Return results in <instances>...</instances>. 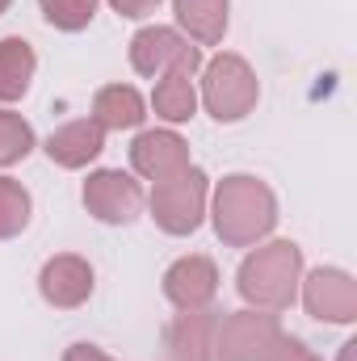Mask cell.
<instances>
[{
  "label": "cell",
  "instance_id": "obj_22",
  "mask_svg": "<svg viewBox=\"0 0 357 361\" xmlns=\"http://www.w3.org/2000/svg\"><path fill=\"white\" fill-rule=\"evenodd\" d=\"M109 4H114L122 17H147V13H152L160 0H109Z\"/></svg>",
  "mask_w": 357,
  "mask_h": 361
},
{
  "label": "cell",
  "instance_id": "obj_2",
  "mask_svg": "<svg viewBox=\"0 0 357 361\" xmlns=\"http://www.w3.org/2000/svg\"><path fill=\"white\" fill-rule=\"evenodd\" d=\"M298 277H303V252L290 240H277L257 248L240 265V294L257 311H286L298 294Z\"/></svg>",
  "mask_w": 357,
  "mask_h": 361
},
{
  "label": "cell",
  "instance_id": "obj_12",
  "mask_svg": "<svg viewBox=\"0 0 357 361\" xmlns=\"http://www.w3.org/2000/svg\"><path fill=\"white\" fill-rule=\"evenodd\" d=\"M101 147H105V130H101L92 118L68 122V126H59V130L47 139V156H51L59 169H85L89 160L101 156Z\"/></svg>",
  "mask_w": 357,
  "mask_h": 361
},
{
  "label": "cell",
  "instance_id": "obj_14",
  "mask_svg": "<svg viewBox=\"0 0 357 361\" xmlns=\"http://www.w3.org/2000/svg\"><path fill=\"white\" fill-rule=\"evenodd\" d=\"M92 122L101 130H135L143 122V97L131 85H105L92 97Z\"/></svg>",
  "mask_w": 357,
  "mask_h": 361
},
{
  "label": "cell",
  "instance_id": "obj_1",
  "mask_svg": "<svg viewBox=\"0 0 357 361\" xmlns=\"http://www.w3.org/2000/svg\"><path fill=\"white\" fill-rule=\"evenodd\" d=\"M277 223V202L257 177H227L214 189V231L231 248H248Z\"/></svg>",
  "mask_w": 357,
  "mask_h": 361
},
{
  "label": "cell",
  "instance_id": "obj_17",
  "mask_svg": "<svg viewBox=\"0 0 357 361\" xmlns=\"http://www.w3.org/2000/svg\"><path fill=\"white\" fill-rule=\"evenodd\" d=\"M152 105L164 122H189L193 118V105H198V92L189 76H164L156 92H152Z\"/></svg>",
  "mask_w": 357,
  "mask_h": 361
},
{
  "label": "cell",
  "instance_id": "obj_9",
  "mask_svg": "<svg viewBox=\"0 0 357 361\" xmlns=\"http://www.w3.org/2000/svg\"><path fill=\"white\" fill-rule=\"evenodd\" d=\"M131 164L139 177L160 185V180H173L189 169V147L173 130H143L131 147Z\"/></svg>",
  "mask_w": 357,
  "mask_h": 361
},
{
  "label": "cell",
  "instance_id": "obj_4",
  "mask_svg": "<svg viewBox=\"0 0 357 361\" xmlns=\"http://www.w3.org/2000/svg\"><path fill=\"white\" fill-rule=\"evenodd\" d=\"M131 63L139 76H152V80H164V76H193L202 68V51L193 42H185L177 30H164V25H147L135 34L131 42Z\"/></svg>",
  "mask_w": 357,
  "mask_h": 361
},
{
  "label": "cell",
  "instance_id": "obj_18",
  "mask_svg": "<svg viewBox=\"0 0 357 361\" xmlns=\"http://www.w3.org/2000/svg\"><path fill=\"white\" fill-rule=\"evenodd\" d=\"M30 223V193L21 189V180L0 177V240L17 235Z\"/></svg>",
  "mask_w": 357,
  "mask_h": 361
},
{
  "label": "cell",
  "instance_id": "obj_21",
  "mask_svg": "<svg viewBox=\"0 0 357 361\" xmlns=\"http://www.w3.org/2000/svg\"><path fill=\"white\" fill-rule=\"evenodd\" d=\"M265 361H320V357H315L307 345H298V341H286V336H282V341L269 349Z\"/></svg>",
  "mask_w": 357,
  "mask_h": 361
},
{
  "label": "cell",
  "instance_id": "obj_15",
  "mask_svg": "<svg viewBox=\"0 0 357 361\" xmlns=\"http://www.w3.org/2000/svg\"><path fill=\"white\" fill-rule=\"evenodd\" d=\"M177 21L198 47H214L227 30V0H177Z\"/></svg>",
  "mask_w": 357,
  "mask_h": 361
},
{
  "label": "cell",
  "instance_id": "obj_24",
  "mask_svg": "<svg viewBox=\"0 0 357 361\" xmlns=\"http://www.w3.org/2000/svg\"><path fill=\"white\" fill-rule=\"evenodd\" d=\"M8 4H13V0H0V13H4V8H8Z\"/></svg>",
  "mask_w": 357,
  "mask_h": 361
},
{
  "label": "cell",
  "instance_id": "obj_13",
  "mask_svg": "<svg viewBox=\"0 0 357 361\" xmlns=\"http://www.w3.org/2000/svg\"><path fill=\"white\" fill-rule=\"evenodd\" d=\"M214 315L210 311H185L169 324V353L173 361H214Z\"/></svg>",
  "mask_w": 357,
  "mask_h": 361
},
{
  "label": "cell",
  "instance_id": "obj_11",
  "mask_svg": "<svg viewBox=\"0 0 357 361\" xmlns=\"http://www.w3.org/2000/svg\"><path fill=\"white\" fill-rule=\"evenodd\" d=\"M38 290H42V298L51 302V307H80L85 298L92 294V269L89 261H80V257H51L47 265H42V277H38Z\"/></svg>",
  "mask_w": 357,
  "mask_h": 361
},
{
  "label": "cell",
  "instance_id": "obj_20",
  "mask_svg": "<svg viewBox=\"0 0 357 361\" xmlns=\"http://www.w3.org/2000/svg\"><path fill=\"white\" fill-rule=\"evenodd\" d=\"M38 4L55 30H85L97 13V0H38Z\"/></svg>",
  "mask_w": 357,
  "mask_h": 361
},
{
  "label": "cell",
  "instance_id": "obj_5",
  "mask_svg": "<svg viewBox=\"0 0 357 361\" xmlns=\"http://www.w3.org/2000/svg\"><path fill=\"white\" fill-rule=\"evenodd\" d=\"M206 214V177L198 169H185L181 177L160 180L152 189V219L169 231V235H189L198 231Z\"/></svg>",
  "mask_w": 357,
  "mask_h": 361
},
{
  "label": "cell",
  "instance_id": "obj_23",
  "mask_svg": "<svg viewBox=\"0 0 357 361\" xmlns=\"http://www.w3.org/2000/svg\"><path fill=\"white\" fill-rule=\"evenodd\" d=\"M63 361H109L101 349H92V345H72L68 353H63Z\"/></svg>",
  "mask_w": 357,
  "mask_h": 361
},
{
  "label": "cell",
  "instance_id": "obj_10",
  "mask_svg": "<svg viewBox=\"0 0 357 361\" xmlns=\"http://www.w3.org/2000/svg\"><path fill=\"white\" fill-rule=\"evenodd\" d=\"M164 294L181 311H206L210 298L219 294V269L206 257H181L177 265L164 273Z\"/></svg>",
  "mask_w": 357,
  "mask_h": 361
},
{
  "label": "cell",
  "instance_id": "obj_19",
  "mask_svg": "<svg viewBox=\"0 0 357 361\" xmlns=\"http://www.w3.org/2000/svg\"><path fill=\"white\" fill-rule=\"evenodd\" d=\"M30 147H34V130H30V122H25L21 114L0 109V169L25 160Z\"/></svg>",
  "mask_w": 357,
  "mask_h": 361
},
{
  "label": "cell",
  "instance_id": "obj_16",
  "mask_svg": "<svg viewBox=\"0 0 357 361\" xmlns=\"http://www.w3.org/2000/svg\"><path fill=\"white\" fill-rule=\"evenodd\" d=\"M34 47L25 38H4L0 42V101H17L25 97L34 80Z\"/></svg>",
  "mask_w": 357,
  "mask_h": 361
},
{
  "label": "cell",
  "instance_id": "obj_3",
  "mask_svg": "<svg viewBox=\"0 0 357 361\" xmlns=\"http://www.w3.org/2000/svg\"><path fill=\"white\" fill-rule=\"evenodd\" d=\"M202 101L219 122H240L257 105V76L240 55H219L206 63Z\"/></svg>",
  "mask_w": 357,
  "mask_h": 361
},
{
  "label": "cell",
  "instance_id": "obj_6",
  "mask_svg": "<svg viewBox=\"0 0 357 361\" xmlns=\"http://www.w3.org/2000/svg\"><path fill=\"white\" fill-rule=\"evenodd\" d=\"M282 341L273 311H236L214 328V357L219 361H265Z\"/></svg>",
  "mask_w": 357,
  "mask_h": 361
},
{
  "label": "cell",
  "instance_id": "obj_8",
  "mask_svg": "<svg viewBox=\"0 0 357 361\" xmlns=\"http://www.w3.org/2000/svg\"><path fill=\"white\" fill-rule=\"evenodd\" d=\"M303 302L315 319L349 324L357 319V281L341 269H315L303 281Z\"/></svg>",
  "mask_w": 357,
  "mask_h": 361
},
{
  "label": "cell",
  "instance_id": "obj_7",
  "mask_svg": "<svg viewBox=\"0 0 357 361\" xmlns=\"http://www.w3.org/2000/svg\"><path fill=\"white\" fill-rule=\"evenodd\" d=\"M85 206L89 214H97L101 223H131L139 210H143V189L139 180H131L126 173H92L85 185Z\"/></svg>",
  "mask_w": 357,
  "mask_h": 361
}]
</instances>
